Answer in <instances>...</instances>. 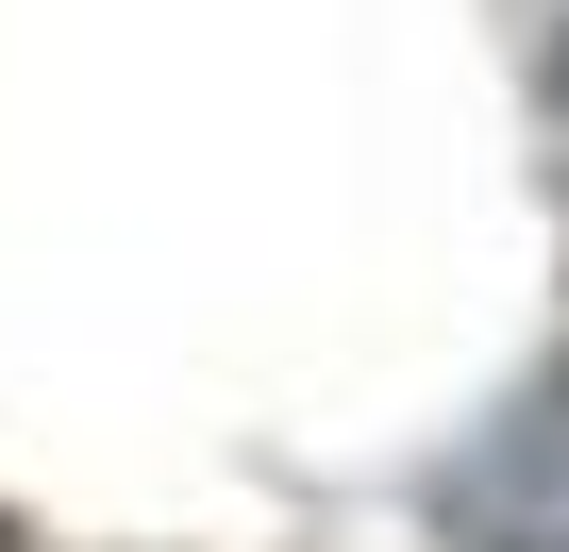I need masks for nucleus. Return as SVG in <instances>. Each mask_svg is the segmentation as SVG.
<instances>
[{
  "label": "nucleus",
  "instance_id": "1",
  "mask_svg": "<svg viewBox=\"0 0 569 552\" xmlns=\"http://www.w3.org/2000/svg\"><path fill=\"white\" fill-rule=\"evenodd\" d=\"M436 519H452V552H569V385L486 419V452H452Z\"/></svg>",
  "mask_w": 569,
  "mask_h": 552
}]
</instances>
